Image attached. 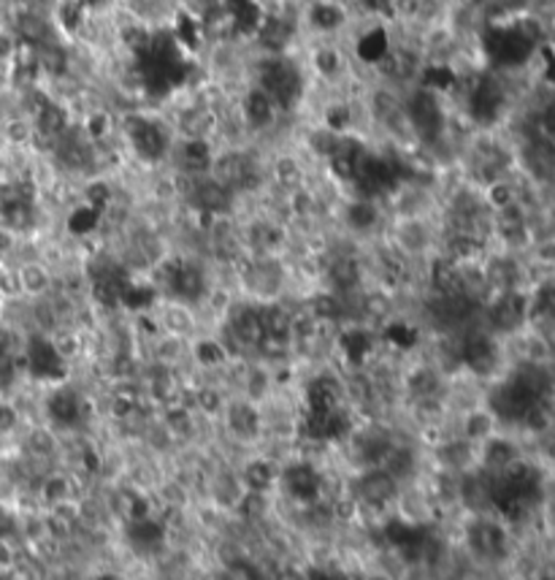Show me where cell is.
I'll list each match as a JSON object with an SVG mask.
<instances>
[{
  "mask_svg": "<svg viewBox=\"0 0 555 580\" xmlns=\"http://www.w3.org/2000/svg\"><path fill=\"white\" fill-rule=\"evenodd\" d=\"M84 580H127V578L120 576V572H114V570H97V572H93V576H88Z\"/></svg>",
  "mask_w": 555,
  "mask_h": 580,
  "instance_id": "52a82bcc",
  "label": "cell"
},
{
  "mask_svg": "<svg viewBox=\"0 0 555 580\" xmlns=\"http://www.w3.org/2000/svg\"><path fill=\"white\" fill-rule=\"evenodd\" d=\"M120 535L127 553L142 561H157L168 553L171 527L168 518H163L161 512L125 518V521L120 523Z\"/></svg>",
  "mask_w": 555,
  "mask_h": 580,
  "instance_id": "7a4b0ae2",
  "label": "cell"
},
{
  "mask_svg": "<svg viewBox=\"0 0 555 580\" xmlns=\"http://www.w3.org/2000/svg\"><path fill=\"white\" fill-rule=\"evenodd\" d=\"M17 277H20L22 296L30 298V302L47 298L49 293L58 288V274H54L41 258L22 261V264L17 266Z\"/></svg>",
  "mask_w": 555,
  "mask_h": 580,
  "instance_id": "8992f818",
  "label": "cell"
},
{
  "mask_svg": "<svg viewBox=\"0 0 555 580\" xmlns=\"http://www.w3.org/2000/svg\"><path fill=\"white\" fill-rule=\"evenodd\" d=\"M523 459H526V456H523L521 442H517L512 435L496 431V435L480 445L477 469H483L487 475H502L515 467V464H521Z\"/></svg>",
  "mask_w": 555,
  "mask_h": 580,
  "instance_id": "277c9868",
  "label": "cell"
},
{
  "mask_svg": "<svg viewBox=\"0 0 555 580\" xmlns=\"http://www.w3.org/2000/svg\"><path fill=\"white\" fill-rule=\"evenodd\" d=\"M217 424L223 426V435L239 448H255L264 439V410L244 396H228Z\"/></svg>",
  "mask_w": 555,
  "mask_h": 580,
  "instance_id": "3957f363",
  "label": "cell"
},
{
  "mask_svg": "<svg viewBox=\"0 0 555 580\" xmlns=\"http://www.w3.org/2000/svg\"><path fill=\"white\" fill-rule=\"evenodd\" d=\"M496 431H502V426H499L496 415L485 407V401H480V405L469 407V410H463L459 415V426H455V435L466 439V442L472 445H483L485 439H491Z\"/></svg>",
  "mask_w": 555,
  "mask_h": 580,
  "instance_id": "5b68a950",
  "label": "cell"
},
{
  "mask_svg": "<svg viewBox=\"0 0 555 580\" xmlns=\"http://www.w3.org/2000/svg\"><path fill=\"white\" fill-rule=\"evenodd\" d=\"M461 546L466 559L483 567H499L512 559V527L499 516H469L461 523Z\"/></svg>",
  "mask_w": 555,
  "mask_h": 580,
  "instance_id": "6da1fadb",
  "label": "cell"
}]
</instances>
